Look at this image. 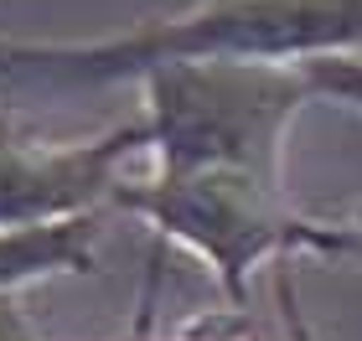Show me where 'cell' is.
<instances>
[{"label":"cell","instance_id":"obj_1","mask_svg":"<svg viewBox=\"0 0 362 341\" xmlns=\"http://www.w3.org/2000/svg\"><path fill=\"white\" fill-rule=\"evenodd\" d=\"M310 62L362 57V0H192L171 16L93 42L0 37V93L104 88L171 62Z\"/></svg>","mask_w":362,"mask_h":341},{"label":"cell","instance_id":"obj_3","mask_svg":"<svg viewBox=\"0 0 362 341\" xmlns=\"http://www.w3.org/2000/svg\"><path fill=\"white\" fill-rule=\"evenodd\" d=\"M156 171H254L285 186V135L321 99L310 62H171L140 78Z\"/></svg>","mask_w":362,"mask_h":341},{"label":"cell","instance_id":"obj_2","mask_svg":"<svg viewBox=\"0 0 362 341\" xmlns=\"http://www.w3.org/2000/svg\"><path fill=\"white\" fill-rule=\"evenodd\" d=\"M109 207L145 217L160 238L197 253L233 305H243L259 264H290L295 253L362 258V207L337 217L295 213L290 191L254 171H156L119 181Z\"/></svg>","mask_w":362,"mask_h":341},{"label":"cell","instance_id":"obj_5","mask_svg":"<svg viewBox=\"0 0 362 341\" xmlns=\"http://www.w3.org/2000/svg\"><path fill=\"white\" fill-rule=\"evenodd\" d=\"M98 264V213L0 233V289H21L47 274H88Z\"/></svg>","mask_w":362,"mask_h":341},{"label":"cell","instance_id":"obj_4","mask_svg":"<svg viewBox=\"0 0 362 341\" xmlns=\"http://www.w3.org/2000/svg\"><path fill=\"white\" fill-rule=\"evenodd\" d=\"M151 150V124L129 119L93 140H37L21 114L0 104V233L73 222L114 202L119 166Z\"/></svg>","mask_w":362,"mask_h":341},{"label":"cell","instance_id":"obj_7","mask_svg":"<svg viewBox=\"0 0 362 341\" xmlns=\"http://www.w3.org/2000/svg\"><path fill=\"white\" fill-rule=\"evenodd\" d=\"M171 341H249V321L238 311L233 316H202V321H192V326H181Z\"/></svg>","mask_w":362,"mask_h":341},{"label":"cell","instance_id":"obj_6","mask_svg":"<svg viewBox=\"0 0 362 341\" xmlns=\"http://www.w3.org/2000/svg\"><path fill=\"white\" fill-rule=\"evenodd\" d=\"M0 341H47L42 326L26 311L21 289H0Z\"/></svg>","mask_w":362,"mask_h":341}]
</instances>
